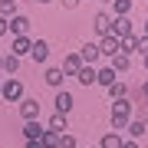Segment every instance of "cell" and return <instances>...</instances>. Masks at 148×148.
Wrapping results in <instances>:
<instances>
[{"mask_svg":"<svg viewBox=\"0 0 148 148\" xmlns=\"http://www.w3.org/2000/svg\"><path fill=\"white\" fill-rule=\"evenodd\" d=\"M132 102L128 99H119V102H112V112H109V125H112V132H119L122 135V128L132 122Z\"/></svg>","mask_w":148,"mask_h":148,"instance_id":"cell-1","label":"cell"},{"mask_svg":"<svg viewBox=\"0 0 148 148\" xmlns=\"http://www.w3.org/2000/svg\"><path fill=\"white\" fill-rule=\"evenodd\" d=\"M40 112H43V102L33 99V95H23L20 99V115L23 122H40Z\"/></svg>","mask_w":148,"mask_h":148,"instance_id":"cell-2","label":"cell"},{"mask_svg":"<svg viewBox=\"0 0 148 148\" xmlns=\"http://www.w3.org/2000/svg\"><path fill=\"white\" fill-rule=\"evenodd\" d=\"M0 99H3V102H20V99H23V82H20V79H13V76H10V79H3Z\"/></svg>","mask_w":148,"mask_h":148,"instance_id":"cell-3","label":"cell"},{"mask_svg":"<svg viewBox=\"0 0 148 148\" xmlns=\"http://www.w3.org/2000/svg\"><path fill=\"white\" fill-rule=\"evenodd\" d=\"M119 53H122V40H119V36H112V33H109V36L99 40V56L112 59V56H119Z\"/></svg>","mask_w":148,"mask_h":148,"instance_id":"cell-4","label":"cell"},{"mask_svg":"<svg viewBox=\"0 0 148 148\" xmlns=\"http://www.w3.org/2000/svg\"><path fill=\"white\" fill-rule=\"evenodd\" d=\"M112 36H119V40H128V36H135V27H132V20H128V16H112Z\"/></svg>","mask_w":148,"mask_h":148,"instance_id":"cell-5","label":"cell"},{"mask_svg":"<svg viewBox=\"0 0 148 148\" xmlns=\"http://www.w3.org/2000/svg\"><path fill=\"white\" fill-rule=\"evenodd\" d=\"M76 106V99H73V92H66V89H59L56 92V99H53V112H59V115H69Z\"/></svg>","mask_w":148,"mask_h":148,"instance_id":"cell-6","label":"cell"},{"mask_svg":"<svg viewBox=\"0 0 148 148\" xmlns=\"http://www.w3.org/2000/svg\"><path fill=\"white\" fill-rule=\"evenodd\" d=\"M7 33H13V36H30V16H23V13L10 16V23H7Z\"/></svg>","mask_w":148,"mask_h":148,"instance_id":"cell-7","label":"cell"},{"mask_svg":"<svg viewBox=\"0 0 148 148\" xmlns=\"http://www.w3.org/2000/svg\"><path fill=\"white\" fill-rule=\"evenodd\" d=\"M92 27H95V33H99V40L109 36V33H112V13L109 10H99V13L92 16Z\"/></svg>","mask_w":148,"mask_h":148,"instance_id":"cell-8","label":"cell"},{"mask_svg":"<svg viewBox=\"0 0 148 148\" xmlns=\"http://www.w3.org/2000/svg\"><path fill=\"white\" fill-rule=\"evenodd\" d=\"M30 49H33V40L30 36H13L10 40V56L23 59V56H30Z\"/></svg>","mask_w":148,"mask_h":148,"instance_id":"cell-9","label":"cell"},{"mask_svg":"<svg viewBox=\"0 0 148 148\" xmlns=\"http://www.w3.org/2000/svg\"><path fill=\"white\" fill-rule=\"evenodd\" d=\"M30 59H33V63H40V66H43V63H46V59H49V43L43 40V36H40V40H33Z\"/></svg>","mask_w":148,"mask_h":148,"instance_id":"cell-10","label":"cell"},{"mask_svg":"<svg viewBox=\"0 0 148 148\" xmlns=\"http://www.w3.org/2000/svg\"><path fill=\"white\" fill-rule=\"evenodd\" d=\"M46 128H49V132H56V135H66V132H69V115L53 112V115H49V122H46Z\"/></svg>","mask_w":148,"mask_h":148,"instance_id":"cell-11","label":"cell"},{"mask_svg":"<svg viewBox=\"0 0 148 148\" xmlns=\"http://www.w3.org/2000/svg\"><path fill=\"white\" fill-rule=\"evenodd\" d=\"M82 66H86V63H82V56H79V53H69V56H63V66H59V69H63L66 76H76Z\"/></svg>","mask_w":148,"mask_h":148,"instance_id":"cell-12","label":"cell"},{"mask_svg":"<svg viewBox=\"0 0 148 148\" xmlns=\"http://www.w3.org/2000/svg\"><path fill=\"white\" fill-rule=\"evenodd\" d=\"M43 79H46V86H53V89L59 92V89H63V79H66V73H63L59 66H49L46 73H43Z\"/></svg>","mask_w":148,"mask_h":148,"instance_id":"cell-13","label":"cell"},{"mask_svg":"<svg viewBox=\"0 0 148 148\" xmlns=\"http://www.w3.org/2000/svg\"><path fill=\"white\" fill-rule=\"evenodd\" d=\"M43 132H46V125H40V122H23V138L27 142H40Z\"/></svg>","mask_w":148,"mask_h":148,"instance_id":"cell-14","label":"cell"},{"mask_svg":"<svg viewBox=\"0 0 148 148\" xmlns=\"http://www.w3.org/2000/svg\"><path fill=\"white\" fill-rule=\"evenodd\" d=\"M79 56H82L86 66H95V63L102 59V56H99V43H86V46L79 49Z\"/></svg>","mask_w":148,"mask_h":148,"instance_id":"cell-15","label":"cell"},{"mask_svg":"<svg viewBox=\"0 0 148 148\" xmlns=\"http://www.w3.org/2000/svg\"><path fill=\"white\" fill-rule=\"evenodd\" d=\"M112 82H115V69H112V66H102V69H95V86H106V89H109Z\"/></svg>","mask_w":148,"mask_h":148,"instance_id":"cell-16","label":"cell"},{"mask_svg":"<svg viewBox=\"0 0 148 148\" xmlns=\"http://www.w3.org/2000/svg\"><path fill=\"white\" fill-rule=\"evenodd\" d=\"M125 132H128V138H132V142H138V138L148 132V125H145V122H138V119H132V122L125 125Z\"/></svg>","mask_w":148,"mask_h":148,"instance_id":"cell-17","label":"cell"},{"mask_svg":"<svg viewBox=\"0 0 148 148\" xmlns=\"http://www.w3.org/2000/svg\"><path fill=\"white\" fill-rule=\"evenodd\" d=\"M122 142H125V138H122L119 132H106L99 138V148H122Z\"/></svg>","mask_w":148,"mask_h":148,"instance_id":"cell-18","label":"cell"},{"mask_svg":"<svg viewBox=\"0 0 148 148\" xmlns=\"http://www.w3.org/2000/svg\"><path fill=\"white\" fill-rule=\"evenodd\" d=\"M109 66L115 69V73H128V66H132V56L119 53V56H112V59H109Z\"/></svg>","mask_w":148,"mask_h":148,"instance_id":"cell-19","label":"cell"},{"mask_svg":"<svg viewBox=\"0 0 148 148\" xmlns=\"http://www.w3.org/2000/svg\"><path fill=\"white\" fill-rule=\"evenodd\" d=\"M109 99H112V102H119V99H128V86L115 79V82L109 86Z\"/></svg>","mask_w":148,"mask_h":148,"instance_id":"cell-20","label":"cell"},{"mask_svg":"<svg viewBox=\"0 0 148 148\" xmlns=\"http://www.w3.org/2000/svg\"><path fill=\"white\" fill-rule=\"evenodd\" d=\"M76 79H79L86 89H89V86H95V66H82L79 73H76Z\"/></svg>","mask_w":148,"mask_h":148,"instance_id":"cell-21","label":"cell"},{"mask_svg":"<svg viewBox=\"0 0 148 148\" xmlns=\"http://www.w3.org/2000/svg\"><path fill=\"white\" fill-rule=\"evenodd\" d=\"M112 16H128L132 13V0H112Z\"/></svg>","mask_w":148,"mask_h":148,"instance_id":"cell-22","label":"cell"},{"mask_svg":"<svg viewBox=\"0 0 148 148\" xmlns=\"http://www.w3.org/2000/svg\"><path fill=\"white\" fill-rule=\"evenodd\" d=\"M3 73H7V76H16V73H20V59L7 53V56H3Z\"/></svg>","mask_w":148,"mask_h":148,"instance_id":"cell-23","label":"cell"},{"mask_svg":"<svg viewBox=\"0 0 148 148\" xmlns=\"http://www.w3.org/2000/svg\"><path fill=\"white\" fill-rule=\"evenodd\" d=\"M0 16H3V20L16 16V0H0Z\"/></svg>","mask_w":148,"mask_h":148,"instance_id":"cell-24","label":"cell"},{"mask_svg":"<svg viewBox=\"0 0 148 148\" xmlns=\"http://www.w3.org/2000/svg\"><path fill=\"white\" fill-rule=\"evenodd\" d=\"M40 145H43V148H59V135L46 128V132H43V138H40Z\"/></svg>","mask_w":148,"mask_h":148,"instance_id":"cell-25","label":"cell"},{"mask_svg":"<svg viewBox=\"0 0 148 148\" xmlns=\"http://www.w3.org/2000/svg\"><path fill=\"white\" fill-rule=\"evenodd\" d=\"M59 148H79V142H76V135H73V132L59 135Z\"/></svg>","mask_w":148,"mask_h":148,"instance_id":"cell-26","label":"cell"},{"mask_svg":"<svg viewBox=\"0 0 148 148\" xmlns=\"http://www.w3.org/2000/svg\"><path fill=\"white\" fill-rule=\"evenodd\" d=\"M148 53V36H138V56Z\"/></svg>","mask_w":148,"mask_h":148,"instance_id":"cell-27","label":"cell"},{"mask_svg":"<svg viewBox=\"0 0 148 148\" xmlns=\"http://www.w3.org/2000/svg\"><path fill=\"white\" fill-rule=\"evenodd\" d=\"M59 3H63V10H76V7H79V0H59Z\"/></svg>","mask_w":148,"mask_h":148,"instance_id":"cell-28","label":"cell"},{"mask_svg":"<svg viewBox=\"0 0 148 148\" xmlns=\"http://www.w3.org/2000/svg\"><path fill=\"white\" fill-rule=\"evenodd\" d=\"M122 148H142L138 142H132V138H125V142H122Z\"/></svg>","mask_w":148,"mask_h":148,"instance_id":"cell-29","label":"cell"},{"mask_svg":"<svg viewBox=\"0 0 148 148\" xmlns=\"http://www.w3.org/2000/svg\"><path fill=\"white\" fill-rule=\"evenodd\" d=\"M7 23H10V20H3V16H0V36H7Z\"/></svg>","mask_w":148,"mask_h":148,"instance_id":"cell-30","label":"cell"},{"mask_svg":"<svg viewBox=\"0 0 148 148\" xmlns=\"http://www.w3.org/2000/svg\"><path fill=\"white\" fill-rule=\"evenodd\" d=\"M138 36H148V20L142 23V33H138Z\"/></svg>","mask_w":148,"mask_h":148,"instance_id":"cell-31","label":"cell"},{"mask_svg":"<svg viewBox=\"0 0 148 148\" xmlns=\"http://www.w3.org/2000/svg\"><path fill=\"white\" fill-rule=\"evenodd\" d=\"M23 148H43L40 142H27V145H23Z\"/></svg>","mask_w":148,"mask_h":148,"instance_id":"cell-32","label":"cell"},{"mask_svg":"<svg viewBox=\"0 0 148 148\" xmlns=\"http://www.w3.org/2000/svg\"><path fill=\"white\" fill-rule=\"evenodd\" d=\"M142 66H145V69H148V53H145V56H142Z\"/></svg>","mask_w":148,"mask_h":148,"instance_id":"cell-33","label":"cell"},{"mask_svg":"<svg viewBox=\"0 0 148 148\" xmlns=\"http://www.w3.org/2000/svg\"><path fill=\"white\" fill-rule=\"evenodd\" d=\"M36 3H53V0H36Z\"/></svg>","mask_w":148,"mask_h":148,"instance_id":"cell-34","label":"cell"},{"mask_svg":"<svg viewBox=\"0 0 148 148\" xmlns=\"http://www.w3.org/2000/svg\"><path fill=\"white\" fill-rule=\"evenodd\" d=\"M0 73H3V56H0Z\"/></svg>","mask_w":148,"mask_h":148,"instance_id":"cell-35","label":"cell"},{"mask_svg":"<svg viewBox=\"0 0 148 148\" xmlns=\"http://www.w3.org/2000/svg\"><path fill=\"white\" fill-rule=\"evenodd\" d=\"M0 89H3V79H0Z\"/></svg>","mask_w":148,"mask_h":148,"instance_id":"cell-36","label":"cell"},{"mask_svg":"<svg viewBox=\"0 0 148 148\" xmlns=\"http://www.w3.org/2000/svg\"><path fill=\"white\" fill-rule=\"evenodd\" d=\"M102 3H112V0H102Z\"/></svg>","mask_w":148,"mask_h":148,"instance_id":"cell-37","label":"cell"},{"mask_svg":"<svg viewBox=\"0 0 148 148\" xmlns=\"http://www.w3.org/2000/svg\"><path fill=\"white\" fill-rule=\"evenodd\" d=\"M95 148H99V145H95Z\"/></svg>","mask_w":148,"mask_h":148,"instance_id":"cell-38","label":"cell"}]
</instances>
